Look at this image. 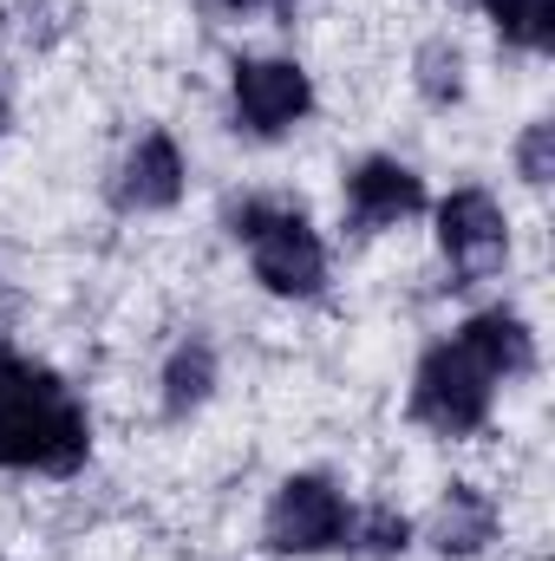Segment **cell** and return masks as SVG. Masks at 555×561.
Masks as SVG:
<instances>
[{"label":"cell","mask_w":555,"mask_h":561,"mask_svg":"<svg viewBox=\"0 0 555 561\" xmlns=\"http://www.w3.org/2000/svg\"><path fill=\"white\" fill-rule=\"evenodd\" d=\"M236 242L249 249L256 280L281 294V300H314L327 287V249L314 236V222L301 209H281V203H242L229 216Z\"/></svg>","instance_id":"7a4b0ae2"},{"label":"cell","mask_w":555,"mask_h":561,"mask_svg":"<svg viewBox=\"0 0 555 561\" xmlns=\"http://www.w3.org/2000/svg\"><path fill=\"white\" fill-rule=\"evenodd\" d=\"M0 118H7V105H0Z\"/></svg>","instance_id":"e0dca14e"},{"label":"cell","mask_w":555,"mask_h":561,"mask_svg":"<svg viewBox=\"0 0 555 561\" xmlns=\"http://www.w3.org/2000/svg\"><path fill=\"white\" fill-rule=\"evenodd\" d=\"M490 405H497V379H490L457 340H438V346L418 359L412 419L424 424V431H438V437H471V431H484Z\"/></svg>","instance_id":"3957f363"},{"label":"cell","mask_w":555,"mask_h":561,"mask_svg":"<svg viewBox=\"0 0 555 561\" xmlns=\"http://www.w3.org/2000/svg\"><path fill=\"white\" fill-rule=\"evenodd\" d=\"M418 92L431 105H457L464 99V53L451 39H424L418 46Z\"/></svg>","instance_id":"4fadbf2b"},{"label":"cell","mask_w":555,"mask_h":561,"mask_svg":"<svg viewBox=\"0 0 555 561\" xmlns=\"http://www.w3.org/2000/svg\"><path fill=\"white\" fill-rule=\"evenodd\" d=\"M229 112H236V131L249 138H287L314 112V85L294 59H236Z\"/></svg>","instance_id":"8992f818"},{"label":"cell","mask_w":555,"mask_h":561,"mask_svg":"<svg viewBox=\"0 0 555 561\" xmlns=\"http://www.w3.org/2000/svg\"><path fill=\"white\" fill-rule=\"evenodd\" d=\"M209 392H216V346H209L203 333H190V340L170 353V366H163V412H170V419H190Z\"/></svg>","instance_id":"8fae6325"},{"label":"cell","mask_w":555,"mask_h":561,"mask_svg":"<svg viewBox=\"0 0 555 561\" xmlns=\"http://www.w3.org/2000/svg\"><path fill=\"white\" fill-rule=\"evenodd\" d=\"M209 20H256V13H281L294 20V0H196Z\"/></svg>","instance_id":"2e32d148"},{"label":"cell","mask_w":555,"mask_h":561,"mask_svg":"<svg viewBox=\"0 0 555 561\" xmlns=\"http://www.w3.org/2000/svg\"><path fill=\"white\" fill-rule=\"evenodd\" d=\"M438 249H444V268L451 287H471V280H490L510 262V222L497 209L490 190H451L438 203Z\"/></svg>","instance_id":"5b68a950"},{"label":"cell","mask_w":555,"mask_h":561,"mask_svg":"<svg viewBox=\"0 0 555 561\" xmlns=\"http://www.w3.org/2000/svg\"><path fill=\"white\" fill-rule=\"evenodd\" d=\"M406 542H412V523L399 516V510H353V523H347V549H360V556H406Z\"/></svg>","instance_id":"5bb4252c"},{"label":"cell","mask_w":555,"mask_h":561,"mask_svg":"<svg viewBox=\"0 0 555 561\" xmlns=\"http://www.w3.org/2000/svg\"><path fill=\"white\" fill-rule=\"evenodd\" d=\"M177 196H183V150L163 138V131H144V138L125 150L118 176H112V203H118L125 216H157V209H170Z\"/></svg>","instance_id":"ba28073f"},{"label":"cell","mask_w":555,"mask_h":561,"mask_svg":"<svg viewBox=\"0 0 555 561\" xmlns=\"http://www.w3.org/2000/svg\"><path fill=\"white\" fill-rule=\"evenodd\" d=\"M497 386H510V379H530L536 373V333H530V320L523 313H510V307H484V313H471L457 333H451Z\"/></svg>","instance_id":"9c48e42d"},{"label":"cell","mask_w":555,"mask_h":561,"mask_svg":"<svg viewBox=\"0 0 555 561\" xmlns=\"http://www.w3.org/2000/svg\"><path fill=\"white\" fill-rule=\"evenodd\" d=\"M424 209V183H418L412 163L399 157H366L347 170V222L360 236H380V229H399Z\"/></svg>","instance_id":"52a82bcc"},{"label":"cell","mask_w":555,"mask_h":561,"mask_svg":"<svg viewBox=\"0 0 555 561\" xmlns=\"http://www.w3.org/2000/svg\"><path fill=\"white\" fill-rule=\"evenodd\" d=\"M517 163H523V183H550L555 176V125H530L523 144H517Z\"/></svg>","instance_id":"9a60e30c"},{"label":"cell","mask_w":555,"mask_h":561,"mask_svg":"<svg viewBox=\"0 0 555 561\" xmlns=\"http://www.w3.org/2000/svg\"><path fill=\"white\" fill-rule=\"evenodd\" d=\"M86 457H92V419L79 392L53 366L0 346V470L72 477Z\"/></svg>","instance_id":"6da1fadb"},{"label":"cell","mask_w":555,"mask_h":561,"mask_svg":"<svg viewBox=\"0 0 555 561\" xmlns=\"http://www.w3.org/2000/svg\"><path fill=\"white\" fill-rule=\"evenodd\" d=\"M347 523H353V503L340 496L333 477H287L269 496L262 536L275 556H327V549H347Z\"/></svg>","instance_id":"277c9868"},{"label":"cell","mask_w":555,"mask_h":561,"mask_svg":"<svg viewBox=\"0 0 555 561\" xmlns=\"http://www.w3.org/2000/svg\"><path fill=\"white\" fill-rule=\"evenodd\" d=\"M490 26L503 33V46H523V53H550L555 39V0H484Z\"/></svg>","instance_id":"7c38bea8"},{"label":"cell","mask_w":555,"mask_h":561,"mask_svg":"<svg viewBox=\"0 0 555 561\" xmlns=\"http://www.w3.org/2000/svg\"><path fill=\"white\" fill-rule=\"evenodd\" d=\"M490 536H497V503L477 483H451L438 516H431V549L438 556H477Z\"/></svg>","instance_id":"30bf717a"}]
</instances>
